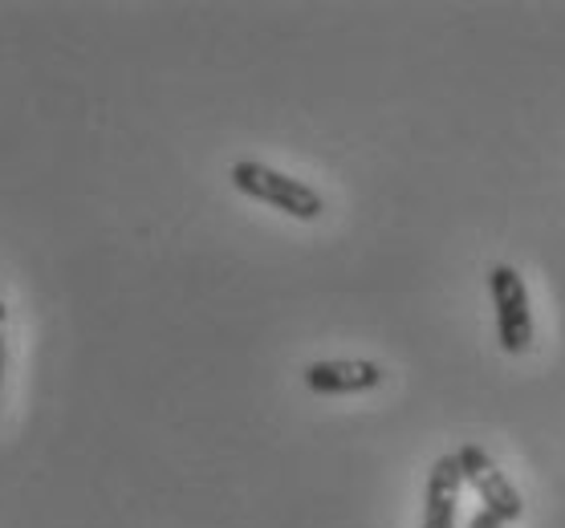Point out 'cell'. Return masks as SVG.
Returning a JSON list of instances; mask_svg holds the SVG:
<instances>
[{"mask_svg": "<svg viewBox=\"0 0 565 528\" xmlns=\"http://www.w3.org/2000/svg\"><path fill=\"white\" fill-rule=\"evenodd\" d=\"M456 464H460L463 484H472L476 496H480V504H484L492 516H501L504 525H513V520L525 516V500H521V492L509 484V476H504L501 467L492 464L489 451H480V448L468 443V448L456 451Z\"/></svg>", "mask_w": 565, "mask_h": 528, "instance_id": "3", "label": "cell"}, {"mask_svg": "<svg viewBox=\"0 0 565 528\" xmlns=\"http://www.w3.org/2000/svg\"><path fill=\"white\" fill-rule=\"evenodd\" d=\"M468 528H504V520H501V516H492L489 508H480V513L468 520Z\"/></svg>", "mask_w": 565, "mask_h": 528, "instance_id": "6", "label": "cell"}, {"mask_svg": "<svg viewBox=\"0 0 565 528\" xmlns=\"http://www.w3.org/2000/svg\"><path fill=\"white\" fill-rule=\"evenodd\" d=\"M228 180L236 192H245L248 200H257V204H269L277 212L294 219H318L326 212V200H321L309 183L294 180V175H285L277 168H265L257 159H241V163H232Z\"/></svg>", "mask_w": 565, "mask_h": 528, "instance_id": "1", "label": "cell"}, {"mask_svg": "<svg viewBox=\"0 0 565 528\" xmlns=\"http://www.w3.org/2000/svg\"><path fill=\"white\" fill-rule=\"evenodd\" d=\"M489 293L497 305V337L504 354H525L533 346V310H529L525 281L513 265H492Z\"/></svg>", "mask_w": 565, "mask_h": 528, "instance_id": "2", "label": "cell"}, {"mask_svg": "<svg viewBox=\"0 0 565 528\" xmlns=\"http://www.w3.org/2000/svg\"><path fill=\"white\" fill-rule=\"evenodd\" d=\"M383 382V366L362 358H330L306 366V387L313 395H362Z\"/></svg>", "mask_w": 565, "mask_h": 528, "instance_id": "4", "label": "cell"}, {"mask_svg": "<svg viewBox=\"0 0 565 528\" xmlns=\"http://www.w3.org/2000/svg\"><path fill=\"white\" fill-rule=\"evenodd\" d=\"M460 464L456 455H439L431 476H427L424 492V528H456V513H460Z\"/></svg>", "mask_w": 565, "mask_h": 528, "instance_id": "5", "label": "cell"}, {"mask_svg": "<svg viewBox=\"0 0 565 528\" xmlns=\"http://www.w3.org/2000/svg\"><path fill=\"white\" fill-rule=\"evenodd\" d=\"M0 378H4V305H0Z\"/></svg>", "mask_w": 565, "mask_h": 528, "instance_id": "7", "label": "cell"}]
</instances>
